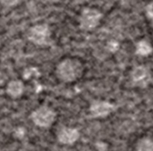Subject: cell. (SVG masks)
Instances as JSON below:
<instances>
[{
	"label": "cell",
	"mask_w": 153,
	"mask_h": 151,
	"mask_svg": "<svg viewBox=\"0 0 153 151\" xmlns=\"http://www.w3.org/2000/svg\"><path fill=\"white\" fill-rule=\"evenodd\" d=\"M56 72L61 81L70 83L81 77L83 72V66L76 59H65L56 66Z\"/></svg>",
	"instance_id": "1"
},
{
	"label": "cell",
	"mask_w": 153,
	"mask_h": 151,
	"mask_svg": "<svg viewBox=\"0 0 153 151\" xmlns=\"http://www.w3.org/2000/svg\"><path fill=\"white\" fill-rule=\"evenodd\" d=\"M56 112L46 105L40 106L34 110L30 114V119L32 122L39 128H49L52 126L56 121Z\"/></svg>",
	"instance_id": "2"
},
{
	"label": "cell",
	"mask_w": 153,
	"mask_h": 151,
	"mask_svg": "<svg viewBox=\"0 0 153 151\" xmlns=\"http://www.w3.org/2000/svg\"><path fill=\"white\" fill-rule=\"evenodd\" d=\"M51 32L49 26L46 23L37 24L30 28L28 40L38 46H47L49 44Z\"/></svg>",
	"instance_id": "3"
},
{
	"label": "cell",
	"mask_w": 153,
	"mask_h": 151,
	"mask_svg": "<svg viewBox=\"0 0 153 151\" xmlns=\"http://www.w3.org/2000/svg\"><path fill=\"white\" fill-rule=\"evenodd\" d=\"M102 18V14L95 8H84L80 15V28L83 31H91L95 29Z\"/></svg>",
	"instance_id": "4"
},
{
	"label": "cell",
	"mask_w": 153,
	"mask_h": 151,
	"mask_svg": "<svg viewBox=\"0 0 153 151\" xmlns=\"http://www.w3.org/2000/svg\"><path fill=\"white\" fill-rule=\"evenodd\" d=\"M115 110V105L107 101H94L90 106V113L93 118H104Z\"/></svg>",
	"instance_id": "5"
},
{
	"label": "cell",
	"mask_w": 153,
	"mask_h": 151,
	"mask_svg": "<svg viewBox=\"0 0 153 151\" xmlns=\"http://www.w3.org/2000/svg\"><path fill=\"white\" fill-rule=\"evenodd\" d=\"M56 138L58 142L64 145H73L80 138V132L75 128L71 127H63L61 128L57 134Z\"/></svg>",
	"instance_id": "6"
},
{
	"label": "cell",
	"mask_w": 153,
	"mask_h": 151,
	"mask_svg": "<svg viewBox=\"0 0 153 151\" xmlns=\"http://www.w3.org/2000/svg\"><path fill=\"white\" fill-rule=\"evenodd\" d=\"M132 81L137 86H146L151 80L150 70L144 66H138L132 71Z\"/></svg>",
	"instance_id": "7"
},
{
	"label": "cell",
	"mask_w": 153,
	"mask_h": 151,
	"mask_svg": "<svg viewBox=\"0 0 153 151\" xmlns=\"http://www.w3.org/2000/svg\"><path fill=\"white\" fill-rule=\"evenodd\" d=\"M24 92V85L21 80H12L6 86V93L12 98H19Z\"/></svg>",
	"instance_id": "8"
},
{
	"label": "cell",
	"mask_w": 153,
	"mask_h": 151,
	"mask_svg": "<svg viewBox=\"0 0 153 151\" xmlns=\"http://www.w3.org/2000/svg\"><path fill=\"white\" fill-rule=\"evenodd\" d=\"M153 48L152 44L146 41V40H142L140 41H138L136 43L135 46V52L137 55L139 56H143V57H146L149 56L152 53Z\"/></svg>",
	"instance_id": "9"
},
{
	"label": "cell",
	"mask_w": 153,
	"mask_h": 151,
	"mask_svg": "<svg viewBox=\"0 0 153 151\" xmlns=\"http://www.w3.org/2000/svg\"><path fill=\"white\" fill-rule=\"evenodd\" d=\"M137 151H153V140L150 138H143L138 141Z\"/></svg>",
	"instance_id": "10"
},
{
	"label": "cell",
	"mask_w": 153,
	"mask_h": 151,
	"mask_svg": "<svg viewBox=\"0 0 153 151\" xmlns=\"http://www.w3.org/2000/svg\"><path fill=\"white\" fill-rule=\"evenodd\" d=\"M21 0H0V3L5 7H13L17 5Z\"/></svg>",
	"instance_id": "11"
},
{
	"label": "cell",
	"mask_w": 153,
	"mask_h": 151,
	"mask_svg": "<svg viewBox=\"0 0 153 151\" xmlns=\"http://www.w3.org/2000/svg\"><path fill=\"white\" fill-rule=\"evenodd\" d=\"M146 15L153 23V1L149 3L146 6Z\"/></svg>",
	"instance_id": "12"
},
{
	"label": "cell",
	"mask_w": 153,
	"mask_h": 151,
	"mask_svg": "<svg viewBox=\"0 0 153 151\" xmlns=\"http://www.w3.org/2000/svg\"><path fill=\"white\" fill-rule=\"evenodd\" d=\"M0 43H1V41H0Z\"/></svg>",
	"instance_id": "13"
}]
</instances>
